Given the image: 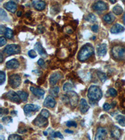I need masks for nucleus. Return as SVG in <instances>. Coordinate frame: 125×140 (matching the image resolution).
Instances as JSON below:
<instances>
[{"instance_id":"obj_1","label":"nucleus","mask_w":125,"mask_h":140,"mask_svg":"<svg viewBox=\"0 0 125 140\" xmlns=\"http://www.w3.org/2000/svg\"><path fill=\"white\" fill-rule=\"evenodd\" d=\"M94 48L92 46L91 44H86L81 49L78 54V58L80 61L83 62L88 59L94 54Z\"/></svg>"},{"instance_id":"obj_2","label":"nucleus","mask_w":125,"mask_h":140,"mask_svg":"<svg viewBox=\"0 0 125 140\" xmlns=\"http://www.w3.org/2000/svg\"><path fill=\"white\" fill-rule=\"evenodd\" d=\"M103 93L101 88L98 86H91L88 89V97L91 100L98 101L102 98Z\"/></svg>"},{"instance_id":"obj_3","label":"nucleus","mask_w":125,"mask_h":140,"mask_svg":"<svg viewBox=\"0 0 125 140\" xmlns=\"http://www.w3.org/2000/svg\"><path fill=\"white\" fill-rule=\"evenodd\" d=\"M113 57L118 61H125V47L122 45H116L111 50Z\"/></svg>"},{"instance_id":"obj_4","label":"nucleus","mask_w":125,"mask_h":140,"mask_svg":"<svg viewBox=\"0 0 125 140\" xmlns=\"http://www.w3.org/2000/svg\"><path fill=\"white\" fill-rule=\"evenodd\" d=\"M21 48L18 44H10L5 47L3 53L7 56H11L13 54L20 53Z\"/></svg>"},{"instance_id":"obj_5","label":"nucleus","mask_w":125,"mask_h":140,"mask_svg":"<svg viewBox=\"0 0 125 140\" xmlns=\"http://www.w3.org/2000/svg\"><path fill=\"white\" fill-rule=\"evenodd\" d=\"M66 95L68 99V102L70 103L71 106L73 107H76L79 100L78 95H77V94L74 91L70 90V91H68Z\"/></svg>"},{"instance_id":"obj_6","label":"nucleus","mask_w":125,"mask_h":140,"mask_svg":"<svg viewBox=\"0 0 125 140\" xmlns=\"http://www.w3.org/2000/svg\"><path fill=\"white\" fill-rule=\"evenodd\" d=\"M21 82V77L18 74H13L9 77V83L13 88H18L20 85Z\"/></svg>"},{"instance_id":"obj_7","label":"nucleus","mask_w":125,"mask_h":140,"mask_svg":"<svg viewBox=\"0 0 125 140\" xmlns=\"http://www.w3.org/2000/svg\"><path fill=\"white\" fill-rule=\"evenodd\" d=\"M33 123L38 127H45L48 125V121L47 118L44 117L40 115L34 120Z\"/></svg>"},{"instance_id":"obj_8","label":"nucleus","mask_w":125,"mask_h":140,"mask_svg":"<svg viewBox=\"0 0 125 140\" xmlns=\"http://www.w3.org/2000/svg\"><path fill=\"white\" fill-rule=\"evenodd\" d=\"M40 107L37 105L33 104H27L24 107V112L26 115H28L31 114L32 113L37 112L38 110L39 109Z\"/></svg>"},{"instance_id":"obj_9","label":"nucleus","mask_w":125,"mask_h":140,"mask_svg":"<svg viewBox=\"0 0 125 140\" xmlns=\"http://www.w3.org/2000/svg\"><path fill=\"white\" fill-rule=\"evenodd\" d=\"M6 98H7L8 100H10V101L14 102V103H19L20 102V97L18 95V94H16V92H14V91H8L7 94H6Z\"/></svg>"},{"instance_id":"obj_10","label":"nucleus","mask_w":125,"mask_h":140,"mask_svg":"<svg viewBox=\"0 0 125 140\" xmlns=\"http://www.w3.org/2000/svg\"><path fill=\"white\" fill-rule=\"evenodd\" d=\"M93 9L97 11H106L108 9V6L103 1H99L94 4V5L93 6Z\"/></svg>"},{"instance_id":"obj_11","label":"nucleus","mask_w":125,"mask_h":140,"mask_svg":"<svg viewBox=\"0 0 125 140\" xmlns=\"http://www.w3.org/2000/svg\"><path fill=\"white\" fill-rule=\"evenodd\" d=\"M107 136V131L105 128L100 127L98 128L97 129L96 134L94 139L98 140V139H104Z\"/></svg>"},{"instance_id":"obj_12","label":"nucleus","mask_w":125,"mask_h":140,"mask_svg":"<svg viewBox=\"0 0 125 140\" xmlns=\"http://www.w3.org/2000/svg\"><path fill=\"white\" fill-rule=\"evenodd\" d=\"M62 75L60 72H55L49 77V83L51 86H55L58 80L62 78Z\"/></svg>"},{"instance_id":"obj_13","label":"nucleus","mask_w":125,"mask_h":140,"mask_svg":"<svg viewBox=\"0 0 125 140\" xmlns=\"http://www.w3.org/2000/svg\"><path fill=\"white\" fill-rule=\"evenodd\" d=\"M56 103V100H55V99L52 96H48L44 100L43 105H44V107L52 108L55 107Z\"/></svg>"},{"instance_id":"obj_14","label":"nucleus","mask_w":125,"mask_h":140,"mask_svg":"<svg viewBox=\"0 0 125 140\" xmlns=\"http://www.w3.org/2000/svg\"><path fill=\"white\" fill-rule=\"evenodd\" d=\"M4 7L6 10L14 13L17 10V5L13 1H10L4 5Z\"/></svg>"},{"instance_id":"obj_15","label":"nucleus","mask_w":125,"mask_h":140,"mask_svg":"<svg viewBox=\"0 0 125 140\" xmlns=\"http://www.w3.org/2000/svg\"><path fill=\"white\" fill-rule=\"evenodd\" d=\"M6 66L8 69H16L19 67V63L16 59H13L6 62Z\"/></svg>"},{"instance_id":"obj_16","label":"nucleus","mask_w":125,"mask_h":140,"mask_svg":"<svg viewBox=\"0 0 125 140\" xmlns=\"http://www.w3.org/2000/svg\"><path fill=\"white\" fill-rule=\"evenodd\" d=\"M35 50L37 51L39 55H40L41 57L46 58L47 57V54L45 50L44 49V48H43L42 45L41 44L40 42H36L35 45Z\"/></svg>"},{"instance_id":"obj_17","label":"nucleus","mask_w":125,"mask_h":140,"mask_svg":"<svg viewBox=\"0 0 125 140\" xmlns=\"http://www.w3.org/2000/svg\"><path fill=\"white\" fill-rule=\"evenodd\" d=\"M124 31V27L119 24H115L111 28L110 32L112 34H119Z\"/></svg>"},{"instance_id":"obj_18","label":"nucleus","mask_w":125,"mask_h":140,"mask_svg":"<svg viewBox=\"0 0 125 140\" xmlns=\"http://www.w3.org/2000/svg\"><path fill=\"white\" fill-rule=\"evenodd\" d=\"M89 109V106L88 105L87 102L85 99H82L80 102V111L82 113H85Z\"/></svg>"},{"instance_id":"obj_19","label":"nucleus","mask_w":125,"mask_h":140,"mask_svg":"<svg viewBox=\"0 0 125 140\" xmlns=\"http://www.w3.org/2000/svg\"><path fill=\"white\" fill-rule=\"evenodd\" d=\"M30 90H31V92L35 95V96H37L38 97H43V95H44V91L41 88H35L34 87H30Z\"/></svg>"},{"instance_id":"obj_20","label":"nucleus","mask_w":125,"mask_h":140,"mask_svg":"<svg viewBox=\"0 0 125 140\" xmlns=\"http://www.w3.org/2000/svg\"><path fill=\"white\" fill-rule=\"evenodd\" d=\"M34 8L38 11H42L44 10L46 7V3L44 1L42 0H39V1H36L34 2Z\"/></svg>"},{"instance_id":"obj_21","label":"nucleus","mask_w":125,"mask_h":140,"mask_svg":"<svg viewBox=\"0 0 125 140\" xmlns=\"http://www.w3.org/2000/svg\"><path fill=\"white\" fill-rule=\"evenodd\" d=\"M97 52L99 56H105L107 52V45L106 44H102L98 46Z\"/></svg>"},{"instance_id":"obj_22","label":"nucleus","mask_w":125,"mask_h":140,"mask_svg":"<svg viewBox=\"0 0 125 140\" xmlns=\"http://www.w3.org/2000/svg\"><path fill=\"white\" fill-rule=\"evenodd\" d=\"M103 20L106 22L108 24H111L114 20V17L111 13H108V14H106L103 18Z\"/></svg>"},{"instance_id":"obj_23","label":"nucleus","mask_w":125,"mask_h":140,"mask_svg":"<svg viewBox=\"0 0 125 140\" xmlns=\"http://www.w3.org/2000/svg\"><path fill=\"white\" fill-rule=\"evenodd\" d=\"M17 94L19 96L21 100H23V102L27 101L28 98V93H26V91H18L17 92Z\"/></svg>"},{"instance_id":"obj_24","label":"nucleus","mask_w":125,"mask_h":140,"mask_svg":"<svg viewBox=\"0 0 125 140\" xmlns=\"http://www.w3.org/2000/svg\"><path fill=\"white\" fill-rule=\"evenodd\" d=\"M123 10L121 6L117 5L113 8V12L115 15H120L123 13Z\"/></svg>"},{"instance_id":"obj_25","label":"nucleus","mask_w":125,"mask_h":140,"mask_svg":"<svg viewBox=\"0 0 125 140\" xmlns=\"http://www.w3.org/2000/svg\"><path fill=\"white\" fill-rule=\"evenodd\" d=\"M59 92H60V88L59 87H55L49 90V93L52 96L58 97Z\"/></svg>"},{"instance_id":"obj_26","label":"nucleus","mask_w":125,"mask_h":140,"mask_svg":"<svg viewBox=\"0 0 125 140\" xmlns=\"http://www.w3.org/2000/svg\"><path fill=\"white\" fill-rule=\"evenodd\" d=\"M97 75H98V77H99L100 80H101L103 83L105 82V81L107 80L108 77H107V76H106V74L104 72H103L98 71V72H97Z\"/></svg>"},{"instance_id":"obj_27","label":"nucleus","mask_w":125,"mask_h":140,"mask_svg":"<svg viewBox=\"0 0 125 140\" xmlns=\"http://www.w3.org/2000/svg\"><path fill=\"white\" fill-rule=\"evenodd\" d=\"M116 120L121 126H125V116H122V115H118L116 117Z\"/></svg>"},{"instance_id":"obj_28","label":"nucleus","mask_w":125,"mask_h":140,"mask_svg":"<svg viewBox=\"0 0 125 140\" xmlns=\"http://www.w3.org/2000/svg\"><path fill=\"white\" fill-rule=\"evenodd\" d=\"M121 136L120 131H119V129H114L111 131V136L114 138H116V139H119V137Z\"/></svg>"},{"instance_id":"obj_29","label":"nucleus","mask_w":125,"mask_h":140,"mask_svg":"<svg viewBox=\"0 0 125 140\" xmlns=\"http://www.w3.org/2000/svg\"><path fill=\"white\" fill-rule=\"evenodd\" d=\"M5 36L6 37H7L8 39H12L13 37V31L12 29H11L10 28H6V32H5Z\"/></svg>"},{"instance_id":"obj_30","label":"nucleus","mask_w":125,"mask_h":140,"mask_svg":"<svg viewBox=\"0 0 125 140\" xmlns=\"http://www.w3.org/2000/svg\"><path fill=\"white\" fill-rule=\"evenodd\" d=\"M0 18L2 21H8L7 14L2 8L0 9Z\"/></svg>"},{"instance_id":"obj_31","label":"nucleus","mask_w":125,"mask_h":140,"mask_svg":"<svg viewBox=\"0 0 125 140\" xmlns=\"http://www.w3.org/2000/svg\"><path fill=\"white\" fill-rule=\"evenodd\" d=\"M73 88V85L72 84H71L70 83H64L63 85V90L65 91H70L72 90V88Z\"/></svg>"},{"instance_id":"obj_32","label":"nucleus","mask_w":125,"mask_h":140,"mask_svg":"<svg viewBox=\"0 0 125 140\" xmlns=\"http://www.w3.org/2000/svg\"><path fill=\"white\" fill-rule=\"evenodd\" d=\"M86 19L88 21L90 22V23H94L96 21V18L95 15H94L93 14H89L86 17Z\"/></svg>"},{"instance_id":"obj_33","label":"nucleus","mask_w":125,"mask_h":140,"mask_svg":"<svg viewBox=\"0 0 125 140\" xmlns=\"http://www.w3.org/2000/svg\"><path fill=\"white\" fill-rule=\"evenodd\" d=\"M6 80V74L3 71L0 72V85H3Z\"/></svg>"},{"instance_id":"obj_34","label":"nucleus","mask_w":125,"mask_h":140,"mask_svg":"<svg viewBox=\"0 0 125 140\" xmlns=\"http://www.w3.org/2000/svg\"><path fill=\"white\" fill-rule=\"evenodd\" d=\"M2 121L3 123L6 124H8L10 123H11L13 121L12 118L10 116H5V117L3 118H2Z\"/></svg>"},{"instance_id":"obj_35","label":"nucleus","mask_w":125,"mask_h":140,"mask_svg":"<svg viewBox=\"0 0 125 140\" xmlns=\"http://www.w3.org/2000/svg\"><path fill=\"white\" fill-rule=\"evenodd\" d=\"M8 139L10 140H13V139H17V140H19V139H22V138L18 134H11L10 136L8 137Z\"/></svg>"},{"instance_id":"obj_36","label":"nucleus","mask_w":125,"mask_h":140,"mask_svg":"<svg viewBox=\"0 0 125 140\" xmlns=\"http://www.w3.org/2000/svg\"><path fill=\"white\" fill-rule=\"evenodd\" d=\"M108 93L111 97H115L117 95V94H118V92H117L116 90L113 88H110V89L108 90Z\"/></svg>"},{"instance_id":"obj_37","label":"nucleus","mask_w":125,"mask_h":140,"mask_svg":"<svg viewBox=\"0 0 125 140\" xmlns=\"http://www.w3.org/2000/svg\"><path fill=\"white\" fill-rule=\"evenodd\" d=\"M41 115H42L43 116H44V117L45 118H48V117L49 116V112H48L47 110L46 109H43L41 110V113H40Z\"/></svg>"},{"instance_id":"obj_38","label":"nucleus","mask_w":125,"mask_h":140,"mask_svg":"<svg viewBox=\"0 0 125 140\" xmlns=\"http://www.w3.org/2000/svg\"><path fill=\"white\" fill-rule=\"evenodd\" d=\"M28 56H30V57H31V59H34L35 57H36L37 54H36V51L35 50H30L28 51Z\"/></svg>"},{"instance_id":"obj_39","label":"nucleus","mask_w":125,"mask_h":140,"mask_svg":"<svg viewBox=\"0 0 125 140\" xmlns=\"http://www.w3.org/2000/svg\"><path fill=\"white\" fill-rule=\"evenodd\" d=\"M66 126L68 127H76L77 123L74 121H68L66 122Z\"/></svg>"},{"instance_id":"obj_40","label":"nucleus","mask_w":125,"mask_h":140,"mask_svg":"<svg viewBox=\"0 0 125 140\" xmlns=\"http://www.w3.org/2000/svg\"><path fill=\"white\" fill-rule=\"evenodd\" d=\"M53 138H58L60 139H63V136L60 132H55L53 134Z\"/></svg>"},{"instance_id":"obj_41","label":"nucleus","mask_w":125,"mask_h":140,"mask_svg":"<svg viewBox=\"0 0 125 140\" xmlns=\"http://www.w3.org/2000/svg\"><path fill=\"white\" fill-rule=\"evenodd\" d=\"M6 42H7V40H6L5 37H0V46L3 47L4 45L6 44Z\"/></svg>"},{"instance_id":"obj_42","label":"nucleus","mask_w":125,"mask_h":140,"mask_svg":"<svg viewBox=\"0 0 125 140\" xmlns=\"http://www.w3.org/2000/svg\"><path fill=\"white\" fill-rule=\"evenodd\" d=\"M111 108V105H110V104H109V103H105V104H104V105H103V108H104V110H105L108 111L109 110H110Z\"/></svg>"},{"instance_id":"obj_43","label":"nucleus","mask_w":125,"mask_h":140,"mask_svg":"<svg viewBox=\"0 0 125 140\" xmlns=\"http://www.w3.org/2000/svg\"><path fill=\"white\" fill-rule=\"evenodd\" d=\"M38 64L40 67H44L45 65V62H44V60L43 59H39L38 61Z\"/></svg>"},{"instance_id":"obj_44","label":"nucleus","mask_w":125,"mask_h":140,"mask_svg":"<svg viewBox=\"0 0 125 140\" xmlns=\"http://www.w3.org/2000/svg\"><path fill=\"white\" fill-rule=\"evenodd\" d=\"M91 30L93 31L94 32H98V30H99V27L97 24H95V25H93L91 27Z\"/></svg>"},{"instance_id":"obj_45","label":"nucleus","mask_w":125,"mask_h":140,"mask_svg":"<svg viewBox=\"0 0 125 140\" xmlns=\"http://www.w3.org/2000/svg\"><path fill=\"white\" fill-rule=\"evenodd\" d=\"M6 29L5 26L3 25H1V26H0V33H1V34H3L4 32H6Z\"/></svg>"},{"instance_id":"obj_46","label":"nucleus","mask_w":125,"mask_h":140,"mask_svg":"<svg viewBox=\"0 0 125 140\" xmlns=\"http://www.w3.org/2000/svg\"><path fill=\"white\" fill-rule=\"evenodd\" d=\"M65 133H71V134H73L74 132H73V131H71V130H69V129H66L65 131Z\"/></svg>"},{"instance_id":"obj_47","label":"nucleus","mask_w":125,"mask_h":140,"mask_svg":"<svg viewBox=\"0 0 125 140\" xmlns=\"http://www.w3.org/2000/svg\"><path fill=\"white\" fill-rule=\"evenodd\" d=\"M3 61V57L2 54H0V63H2Z\"/></svg>"},{"instance_id":"obj_48","label":"nucleus","mask_w":125,"mask_h":140,"mask_svg":"<svg viewBox=\"0 0 125 140\" xmlns=\"http://www.w3.org/2000/svg\"><path fill=\"white\" fill-rule=\"evenodd\" d=\"M21 15H22L21 11H18V13H17V16H18V17H20V16H21Z\"/></svg>"},{"instance_id":"obj_49","label":"nucleus","mask_w":125,"mask_h":140,"mask_svg":"<svg viewBox=\"0 0 125 140\" xmlns=\"http://www.w3.org/2000/svg\"><path fill=\"white\" fill-rule=\"evenodd\" d=\"M110 1L112 4H114L116 3V0H110Z\"/></svg>"},{"instance_id":"obj_50","label":"nucleus","mask_w":125,"mask_h":140,"mask_svg":"<svg viewBox=\"0 0 125 140\" xmlns=\"http://www.w3.org/2000/svg\"><path fill=\"white\" fill-rule=\"evenodd\" d=\"M43 134H44V136H47V135H48V132L44 131V132H43Z\"/></svg>"}]
</instances>
